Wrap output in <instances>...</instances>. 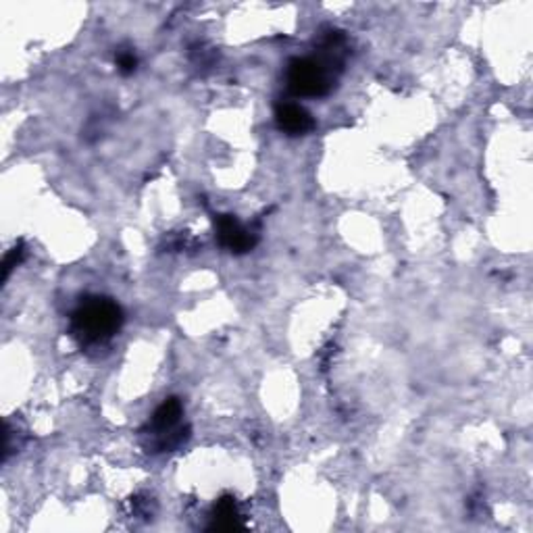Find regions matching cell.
<instances>
[{"label": "cell", "mask_w": 533, "mask_h": 533, "mask_svg": "<svg viewBox=\"0 0 533 533\" xmlns=\"http://www.w3.org/2000/svg\"><path fill=\"white\" fill-rule=\"evenodd\" d=\"M123 308L109 296H86L69 319V334L82 348H101L121 332Z\"/></svg>", "instance_id": "cell-1"}, {"label": "cell", "mask_w": 533, "mask_h": 533, "mask_svg": "<svg viewBox=\"0 0 533 533\" xmlns=\"http://www.w3.org/2000/svg\"><path fill=\"white\" fill-rule=\"evenodd\" d=\"M190 436V425L184 423V402L175 396L165 398L140 430V441L150 454L179 451Z\"/></svg>", "instance_id": "cell-2"}, {"label": "cell", "mask_w": 533, "mask_h": 533, "mask_svg": "<svg viewBox=\"0 0 533 533\" xmlns=\"http://www.w3.org/2000/svg\"><path fill=\"white\" fill-rule=\"evenodd\" d=\"M335 67L324 57H296L287 63L286 86L298 98H321L335 88Z\"/></svg>", "instance_id": "cell-3"}, {"label": "cell", "mask_w": 533, "mask_h": 533, "mask_svg": "<svg viewBox=\"0 0 533 533\" xmlns=\"http://www.w3.org/2000/svg\"><path fill=\"white\" fill-rule=\"evenodd\" d=\"M213 223H215L217 240H219L221 247L228 252H231V255H247V252H250L257 247L258 234L255 229L242 226L236 215H229V213L215 215Z\"/></svg>", "instance_id": "cell-4"}, {"label": "cell", "mask_w": 533, "mask_h": 533, "mask_svg": "<svg viewBox=\"0 0 533 533\" xmlns=\"http://www.w3.org/2000/svg\"><path fill=\"white\" fill-rule=\"evenodd\" d=\"M276 123L286 136L298 138L315 130V119L305 107L296 102H279L276 107Z\"/></svg>", "instance_id": "cell-5"}, {"label": "cell", "mask_w": 533, "mask_h": 533, "mask_svg": "<svg viewBox=\"0 0 533 533\" xmlns=\"http://www.w3.org/2000/svg\"><path fill=\"white\" fill-rule=\"evenodd\" d=\"M242 528H247V523H244V515L240 507H237V500L229 494L221 496L219 500L213 504V510H210L208 529L234 531Z\"/></svg>", "instance_id": "cell-6"}, {"label": "cell", "mask_w": 533, "mask_h": 533, "mask_svg": "<svg viewBox=\"0 0 533 533\" xmlns=\"http://www.w3.org/2000/svg\"><path fill=\"white\" fill-rule=\"evenodd\" d=\"M115 65L119 69V73H123V75L136 73V69H138L136 53H133L131 48H119L117 54H115Z\"/></svg>", "instance_id": "cell-7"}, {"label": "cell", "mask_w": 533, "mask_h": 533, "mask_svg": "<svg viewBox=\"0 0 533 533\" xmlns=\"http://www.w3.org/2000/svg\"><path fill=\"white\" fill-rule=\"evenodd\" d=\"M25 258V247L24 242H17L15 247H13L9 252H6L5 257V263H3V282H6L9 279V276L13 273V269H15L17 265L24 263Z\"/></svg>", "instance_id": "cell-8"}, {"label": "cell", "mask_w": 533, "mask_h": 533, "mask_svg": "<svg viewBox=\"0 0 533 533\" xmlns=\"http://www.w3.org/2000/svg\"><path fill=\"white\" fill-rule=\"evenodd\" d=\"M154 513H157V504L150 496H133L131 498V515L133 517H144V518H152Z\"/></svg>", "instance_id": "cell-9"}, {"label": "cell", "mask_w": 533, "mask_h": 533, "mask_svg": "<svg viewBox=\"0 0 533 533\" xmlns=\"http://www.w3.org/2000/svg\"><path fill=\"white\" fill-rule=\"evenodd\" d=\"M215 51L213 48H207L205 44H196L194 48H192V53H190V59L194 61V65H213V61H215Z\"/></svg>", "instance_id": "cell-10"}]
</instances>
